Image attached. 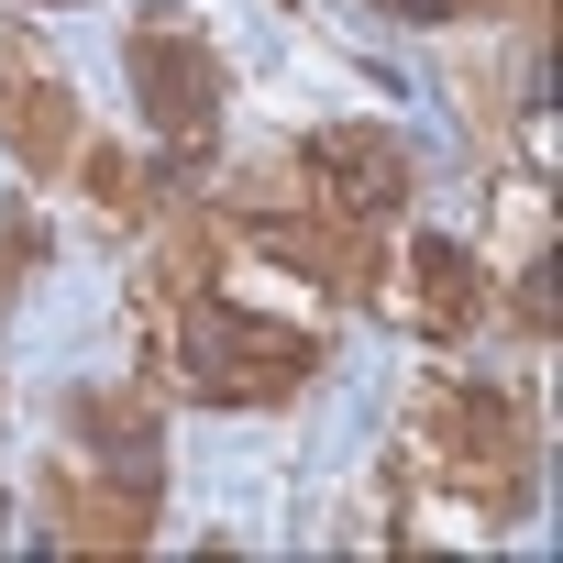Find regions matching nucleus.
Returning <instances> with one entry per match:
<instances>
[{"label": "nucleus", "mask_w": 563, "mask_h": 563, "mask_svg": "<svg viewBox=\"0 0 563 563\" xmlns=\"http://www.w3.org/2000/svg\"><path fill=\"white\" fill-rule=\"evenodd\" d=\"M67 177H89V199H100V210H122V221H144V199H155V188L133 177V155H111V144H78V155H67Z\"/></svg>", "instance_id": "9"}, {"label": "nucleus", "mask_w": 563, "mask_h": 563, "mask_svg": "<svg viewBox=\"0 0 563 563\" xmlns=\"http://www.w3.org/2000/svg\"><path fill=\"white\" fill-rule=\"evenodd\" d=\"M0 133H12V155H23L34 177H67V155L89 144V122H78V100H67V78H56V67H45L12 111H0Z\"/></svg>", "instance_id": "8"}, {"label": "nucleus", "mask_w": 563, "mask_h": 563, "mask_svg": "<svg viewBox=\"0 0 563 563\" xmlns=\"http://www.w3.org/2000/svg\"><path fill=\"white\" fill-rule=\"evenodd\" d=\"M166 365H177L188 398H221V409H288V398L321 376V343H310L299 321H243V310H221V299L199 288V299H177Z\"/></svg>", "instance_id": "2"}, {"label": "nucleus", "mask_w": 563, "mask_h": 563, "mask_svg": "<svg viewBox=\"0 0 563 563\" xmlns=\"http://www.w3.org/2000/svg\"><path fill=\"white\" fill-rule=\"evenodd\" d=\"M409 310H420V332H431V343H464V332H475L486 276H475V254H464V243H409Z\"/></svg>", "instance_id": "7"}, {"label": "nucleus", "mask_w": 563, "mask_h": 563, "mask_svg": "<svg viewBox=\"0 0 563 563\" xmlns=\"http://www.w3.org/2000/svg\"><path fill=\"white\" fill-rule=\"evenodd\" d=\"M34 78H45V56H34V45H23L12 23H0V111H12V100H23Z\"/></svg>", "instance_id": "11"}, {"label": "nucleus", "mask_w": 563, "mask_h": 563, "mask_svg": "<svg viewBox=\"0 0 563 563\" xmlns=\"http://www.w3.org/2000/svg\"><path fill=\"white\" fill-rule=\"evenodd\" d=\"M409 188H420V166H409V144H398L387 122H343V133H321V144L299 155V199H310L321 221H354V232L398 221Z\"/></svg>", "instance_id": "3"}, {"label": "nucleus", "mask_w": 563, "mask_h": 563, "mask_svg": "<svg viewBox=\"0 0 563 563\" xmlns=\"http://www.w3.org/2000/svg\"><path fill=\"white\" fill-rule=\"evenodd\" d=\"M133 100L166 133V155H199L221 133V56L177 23H133Z\"/></svg>", "instance_id": "4"}, {"label": "nucleus", "mask_w": 563, "mask_h": 563, "mask_svg": "<svg viewBox=\"0 0 563 563\" xmlns=\"http://www.w3.org/2000/svg\"><path fill=\"white\" fill-rule=\"evenodd\" d=\"M376 12H398V23H464L475 0H376Z\"/></svg>", "instance_id": "12"}, {"label": "nucleus", "mask_w": 563, "mask_h": 563, "mask_svg": "<svg viewBox=\"0 0 563 563\" xmlns=\"http://www.w3.org/2000/svg\"><path fill=\"white\" fill-rule=\"evenodd\" d=\"M56 530L67 541H89V552H144L155 541V486H133V475H56Z\"/></svg>", "instance_id": "5"}, {"label": "nucleus", "mask_w": 563, "mask_h": 563, "mask_svg": "<svg viewBox=\"0 0 563 563\" xmlns=\"http://www.w3.org/2000/svg\"><path fill=\"white\" fill-rule=\"evenodd\" d=\"M409 442L431 464V486L475 497V508H519L530 475H541V431L508 387H475V376H431L409 398Z\"/></svg>", "instance_id": "1"}, {"label": "nucleus", "mask_w": 563, "mask_h": 563, "mask_svg": "<svg viewBox=\"0 0 563 563\" xmlns=\"http://www.w3.org/2000/svg\"><path fill=\"white\" fill-rule=\"evenodd\" d=\"M34 265H45V232H34V221L12 210V221H0V299H12L23 276H34Z\"/></svg>", "instance_id": "10"}, {"label": "nucleus", "mask_w": 563, "mask_h": 563, "mask_svg": "<svg viewBox=\"0 0 563 563\" xmlns=\"http://www.w3.org/2000/svg\"><path fill=\"white\" fill-rule=\"evenodd\" d=\"M67 431H78V464H111V475H133V486H155V464H166L144 398H67Z\"/></svg>", "instance_id": "6"}]
</instances>
